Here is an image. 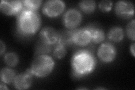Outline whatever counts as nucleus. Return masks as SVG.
I'll return each mask as SVG.
<instances>
[{"label":"nucleus","instance_id":"obj_3","mask_svg":"<svg viewBox=\"0 0 135 90\" xmlns=\"http://www.w3.org/2000/svg\"><path fill=\"white\" fill-rule=\"evenodd\" d=\"M55 62L48 55L36 56L33 60L30 70L33 75L44 78L49 75L54 69Z\"/></svg>","mask_w":135,"mask_h":90},{"label":"nucleus","instance_id":"obj_14","mask_svg":"<svg viewBox=\"0 0 135 90\" xmlns=\"http://www.w3.org/2000/svg\"><path fill=\"white\" fill-rule=\"evenodd\" d=\"M59 41L57 44L66 46L73 44L72 35L73 30H63L59 32Z\"/></svg>","mask_w":135,"mask_h":90},{"label":"nucleus","instance_id":"obj_6","mask_svg":"<svg viewBox=\"0 0 135 90\" xmlns=\"http://www.w3.org/2000/svg\"><path fill=\"white\" fill-rule=\"evenodd\" d=\"M73 44L83 47L88 45L92 41V36L87 27L78 29H73Z\"/></svg>","mask_w":135,"mask_h":90},{"label":"nucleus","instance_id":"obj_17","mask_svg":"<svg viewBox=\"0 0 135 90\" xmlns=\"http://www.w3.org/2000/svg\"><path fill=\"white\" fill-rule=\"evenodd\" d=\"M79 7L84 12L90 14L95 10L96 2L93 0H83L79 2Z\"/></svg>","mask_w":135,"mask_h":90},{"label":"nucleus","instance_id":"obj_8","mask_svg":"<svg viewBox=\"0 0 135 90\" xmlns=\"http://www.w3.org/2000/svg\"><path fill=\"white\" fill-rule=\"evenodd\" d=\"M23 8V1H1L0 10L7 15H18Z\"/></svg>","mask_w":135,"mask_h":90},{"label":"nucleus","instance_id":"obj_23","mask_svg":"<svg viewBox=\"0 0 135 90\" xmlns=\"http://www.w3.org/2000/svg\"><path fill=\"white\" fill-rule=\"evenodd\" d=\"M5 45L2 41H0V51H1V55H2L5 51Z\"/></svg>","mask_w":135,"mask_h":90},{"label":"nucleus","instance_id":"obj_11","mask_svg":"<svg viewBox=\"0 0 135 90\" xmlns=\"http://www.w3.org/2000/svg\"><path fill=\"white\" fill-rule=\"evenodd\" d=\"M59 31L51 27H46L41 29L40 32V38L47 44L55 45L59 41Z\"/></svg>","mask_w":135,"mask_h":90},{"label":"nucleus","instance_id":"obj_10","mask_svg":"<svg viewBox=\"0 0 135 90\" xmlns=\"http://www.w3.org/2000/svg\"><path fill=\"white\" fill-rule=\"evenodd\" d=\"M33 74L30 69H27L23 73L16 76L14 80V85L16 89L19 90L27 89L31 86Z\"/></svg>","mask_w":135,"mask_h":90},{"label":"nucleus","instance_id":"obj_18","mask_svg":"<svg viewBox=\"0 0 135 90\" xmlns=\"http://www.w3.org/2000/svg\"><path fill=\"white\" fill-rule=\"evenodd\" d=\"M42 1L40 0H24L23 1V8L28 10L37 11L41 5Z\"/></svg>","mask_w":135,"mask_h":90},{"label":"nucleus","instance_id":"obj_12","mask_svg":"<svg viewBox=\"0 0 135 90\" xmlns=\"http://www.w3.org/2000/svg\"><path fill=\"white\" fill-rule=\"evenodd\" d=\"M54 46L53 45L47 44L39 38L36 42L35 45V56L47 55L54 50Z\"/></svg>","mask_w":135,"mask_h":90},{"label":"nucleus","instance_id":"obj_4","mask_svg":"<svg viewBox=\"0 0 135 90\" xmlns=\"http://www.w3.org/2000/svg\"><path fill=\"white\" fill-rule=\"evenodd\" d=\"M65 7L64 2L61 0H49L42 7L43 13L50 18L56 17L64 11Z\"/></svg>","mask_w":135,"mask_h":90},{"label":"nucleus","instance_id":"obj_24","mask_svg":"<svg viewBox=\"0 0 135 90\" xmlns=\"http://www.w3.org/2000/svg\"><path fill=\"white\" fill-rule=\"evenodd\" d=\"M134 46H135V44H132V45L131 46V48H130V50H131V53H132V55L133 56H135V53H134V49H135V47H134Z\"/></svg>","mask_w":135,"mask_h":90},{"label":"nucleus","instance_id":"obj_13","mask_svg":"<svg viewBox=\"0 0 135 90\" xmlns=\"http://www.w3.org/2000/svg\"><path fill=\"white\" fill-rule=\"evenodd\" d=\"M87 27L91 32L92 41L95 44H100L105 40V35L103 30L99 28L92 26V25H90Z\"/></svg>","mask_w":135,"mask_h":90},{"label":"nucleus","instance_id":"obj_9","mask_svg":"<svg viewBox=\"0 0 135 90\" xmlns=\"http://www.w3.org/2000/svg\"><path fill=\"white\" fill-rule=\"evenodd\" d=\"M116 15L122 19H129L134 15L133 4L128 1H118L115 6Z\"/></svg>","mask_w":135,"mask_h":90},{"label":"nucleus","instance_id":"obj_20","mask_svg":"<svg viewBox=\"0 0 135 90\" xmlns=\"http://www.w3.org/2000/svg\"><path fill=\"white\" fill-rule=\"evenodd\" d=\"M66 54L65 46L60 44H56L53 50V55L54 58L61 59L64 58Z\"/></svg>","mask_w":135,"mask_h":90},{"label":"nucleus","instance_id":"obj_1","mask_svg":"<svg viewBox=\"0 0 135 90\" xmlns=\"http://www.w3.org/2000/svg\"><path fill=\"white\" fill-rule=\"evenodd\" d=\"M96 64L94 55L90 51L87 50L77 51L71 58L73 75L77 78L86 76L94 71Z\"/></svg>","mask_w":135,"mask_h":90},{"label":"nucleus","instance_id":"obj_19","mask_svg":"<svg viewBox=\"0 0 135 90\" xmlns=\"http://www.w3.org/2000/svg\"><path fill=\"white\" fill-rule=\"evenodd\" d=\"M4 61L8 66L15 67L19 62L18 56L15 53H7L4 56Z\"/></svg>","mask_w":135,"mask_h":90},{"label":"nucleus","instance_id":"obj_15","mask_svg":"<svg viewBox=\"0 0 135 90\" xmlns=\"http://www.w3.org/2000/svg\"><path fill=\"white\" fill-rule=\"evenodd\" d=\"M0 77L2 82L9 84L14 82L16 77V74L14 70L8 68H3L0 73Z\"/></svg>","mask_w":135,"mask_h":90},{"label":"nucleus","instance_id":"obj_25","mask_svg":"<svg viewBox=\"0 0 135 90\" xmlns=\"http://www.w3.org/2000/svg\"><path fill=\"white\" fill-rule=\"evenodd\" d=\"M0 89H8L7 87H6V86L5 84V83L1 82V84H0Z\"/></svg>","mask_w":135,"mask_h":90},{"label":"nucleus","instance_id":"obj_22","mask_svg":"<svg viewBox=\"0 0 135 90\" xmlns=\"http://www.w3.org/2000/svg\"><path fill=\"white\" fill-rule=\"evenodd\" d=\"M113 6L112 1L110 0H103L99 3V8L103 12H108L111 10Z\"/></svg>","mask_w":135,"mask_h":90},{"label":"nucleus","instance_id":"obj_16","mask_svg":"<svg viewBox=\"0 0 135 90\" xmlns=\"http://www.w3.org/2000/svg\"><path fill=\"white\" fill-rule=\"evenodd\" d=\"M108 37L110 41L119 42L123 40L124 37L123 30L119 27H113L109 31Z\"/></svg>","mask_w":135,"mask_h":90},{"label":"nucleus","instance_id":"obj_7","mask_svg":"<svg viewBox=\"0 0 135 90\" xmlns=\"http://www.w3.org/2000/svg\"><path fill=\"white\" fill-rule=\"evenodd\" d=\"M117 50L110 43H104L98 50V56L100 60L104 63H110L115 59Z\"/></svg>","mask_w":135,"mask_h":90},{"label":"nucleus","instance_id":"obj_2","mask_svg":"<svg viewBox=\"0 0 135 90\" xmlns=\"http://www.w3.org/2000/svg\"><path fill=\"white\" fill-rule=\"evenodd\" d=\"M41 25V17L37 11L23 8L17 15V29L24 36H31L36 33Z\"/></svg>","mask_w":135,"mask_h":90},{"label":"nucleus","instance_id":"obj_21","mask_svg":"<svg viewBox=\"0 0 135 90\" xmlns=\"http://www.w3.org/2000/svg\"><path fill=\"white\" fill-rule=\"evenodd\" d=\"M134 28H135V21L132 20L131 21L127 24L126 27L127 35L130 40L134 41L135 34H134Z\"/></svg>","mask_w":135,"mask_h":90},{"label":"nucleus","instance_id":"obj_5","mask_svg":"<svg viewBox=\"0 0 135 90\" xmlns=\"http://www.w3.org/2000/svg\"><path fill=\"white\" fill-rule=\"evenodd\" d=\"M82 14L78 10L70 8L67 10L63 16V22L68 29L73 30L81 23Z\"/></svg>","mask_w":135,"mask_h":90}]
</instances>
